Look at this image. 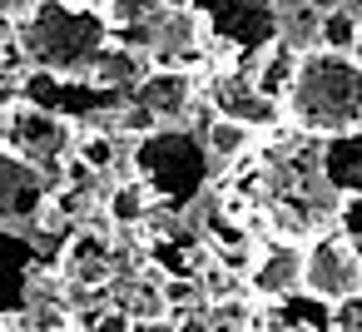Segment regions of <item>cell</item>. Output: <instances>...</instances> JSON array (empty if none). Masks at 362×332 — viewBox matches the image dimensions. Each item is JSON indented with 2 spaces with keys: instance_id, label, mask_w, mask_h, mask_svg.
<instances>
[{
  "instance_id": "1",
  "label": "cell",
  "mask_w": 362,
  "mask_h": 332,
  "mask_svg": "<svg viewBox=\"0 0 362 332\" xmlns=\"http://www.w3.org/2000/svg\"><path fill=\"white\" fill-rule=\"evenodd\" d=\"M288 119L303 134H347L362 124V65L342 50H303L283 90Z\"/></svg>"
},
{
  "instance_id": "2",
  "label": "cell",
  "mask_w": 362,
  "mask_h": 332,
  "mask_svg": "<svg viewBox=\"0 0 362 332\" xmlns=\"http://www.w3.org/2000/svg\"><path fill=\"white\" fill-rule=\"evenodd\" d=\"M16 40H21V55L35 70L85 75L90 60L110 45V25L90 6H70V0H30V6L16 16Z\"/></svg>"
},
{
  "instance_id": "3",
  "label": "cell",
  "mask_w": 362,
  "mask_h": 332,
  "mask_svg": "<svg viewBox=\"0 0 362 332\" xmlns=\"http://www.w3.org/2000/svg\"><path fill=\"white\" fill-rule=\"evenodd\" d=\"M144 194H154L159 203H189L204 179H209V154L194 134L174 129V124H154L149 134H139L134 154H129Z\"/></svg>"
},
{
  "instance_id": "4",
  "label": "cell",
  "mask_w": 362,
  "mask_h": 332,
  "mask_svg": "<svg viewBox=\"0 0 362 332\" xmlns=\"http://www.w3.org/2000/svg\"><path fill=\"white\" fill-rule=\"evenodd\" d=\"M6 149L21 154L25 164H35V169L50 179V174L70 159L75 139H70V124H65L60 114H50V109H40V105H16V109L6 114Z\"/></svg>"
},
{
  "instance_id": "5",
  "label": "cell",
  "mask_w": 362,
  "mask_h": 332,
  "mask_svg": "<svg viewBox=\"0 0 362 332\" xmlns=\"http://www.w3.org/2000/svg\"><path fill=\"white\" fill-rule=\"evenodd\" d=\"M303 292L317 302H352L362 297V258L347 238H313L303 248Z\"/></svg>"
},
{
  "instance_id": "6",
  "label": "cell",
  "mask_w": 362,
  "mask_h": 332,
  "mask_svg": "<svg viewBox=\"0 0 362 332\" xmlns=\"http://www.w3.org/2000/svg\"><path fill=\"white\" fill-rule=\"evenodd\" d=\"M209 40L228 45V50H263L278 35V11L273 0H209V16H204Z\"/></svg>"
},
{
  "instance_id": "7",
  "label": "cell",
  "mask_w": 362,
  "mask_h": 332,
  "mask_svg": "<svg viewBox=\"0 0 362 332\" xmlns=\"http://www.w3.org/2000/svg\"><path fill=\"white\" fill-rule=\"evenodd\" d=\"M45 194H50V179L0 144V228H21V223L40 218Z\"/></svg>"
},
{
  "instance_id": "8",
  "label": "cell",
  "mask_w": 362,
  "mask_h": 332,
  "mask_svg": "<svg viewBox=\"0 0 362 332\" xmlns=\"http://www.w3.org/2000/svg\"><path fill=\"white\" fill-rule=\"evenodd\" d=\"M129 105H139L154 124H179L194 105V80L174 65H159V70H144L129 90Z\"/></svg>"
},
{
  "instance_id": "9",
  "label": "cell",
  "mask_w": 362,
  "mask_h": 332,
  "mask_svg": "<svg viewBox=\"0 0 362 332\" xmlns=\"http://www.w3.org/2000/svg\"><path fill=\"white\" fill-rule=\"evenodd\" d=\"M35 273H40L35 243L21 228H0V317H11L30 302Z\"/></svg>"
},
{
  "instance_id": "10",
  "label": "cell",
  "mask_w": 362,
  "mask_h": 332,
  "mask_svg": "<svg viewBox=\"0 0 362 332\" xmlns=\"http://www.w3.org/2000/svg\"><path fill=\"white\" fill-rule=\"evenodd\" d=\"M209 100H214V114L223 119H238L248 129H263V124H278V100H268L248 70H233V75H214L209 85Z\"/></svg>"
},
{
  "instance_id": "11",
  "label": "cell",
  "mask_w": 362,
  "mask_h": 332,
  "mask_svg": "<svg viewBox=\"0 0 362 332\" xmlns=\"http://www.w3.org/2000/svg\"><path fill=\"white\" fill-rule=\"evenodd\" d=\"M248 287L258 297H293L303 287V248L293 243H273L253 258V273H248Z\"/></svg>"
},
{
  "instance_id": "12",
  "label": "cell",
  "mask_w": 362,
  "mask_h": 332,
  "mask_svg": "<svg viewBox=\"0 0 362 332\" xmlns=\"http://www.w3.org/2000/svg\"><path fill=\"white\" fill-rule=\"evenodd\" d=\"M60 268H65V283L75 287H105L115 278V248L105 233H75Z\"/></svg>"
},
{
  "instance_id": "13",
  "label": "cell",
  "mask_w": 362,
  "mask_h": 332,
  "mask_svg": "<svg viewBox=\"0 0 362 332\" xmlns=\"http://www.w3.org/2000/svg\"><path fill=\"white\" fill-rule=\"evenodd\" d=\"M322 179H327V189H337V194H362V134H357V129L327 134Z\"/></svg>"
},
{
  "instance_id": "14",
  "label": "cell",
  "mask_w": 362,
  "mask_h": 332,
  "mask_svg": "<svg viewBox=\"0 0 362 332\" xmlns=\"http://www.w3.org/2000/svg\"><path fill=\"white\" fill-rule=\"evenodd\" d=\"M293 65H298V50H288L278 35L263 45V60L253 65V85L268 95V100H283V90H288V80H293Z\"/></svg>"
},
{
  "instance_id": "15",
  "label": "cell",
  "mask_w": 362,
  "mask_h": 332,
  "mask_svg": "<svg viewBox=\"0 0 362 332\" xmlns=\"http://www.w3.org/2000/svg\"><path fill=\"white\" fill-rule=\"evenodd\" d=\"M204 139H209V144H204V154H209V159H233V154H243V149H248L253 129H248V124H238V119L214 114V124H209V134H204Z\"/></svg>"
},
{
  "instance_id": "16",
  "label": "cell",
  "mask_w": 362,
  "mask_h": 332,
  "mask_svg": "<svg viewBox=\"0 0 362 332\" xmlns=\"http://www.w3.org/2000/svg\"><path fill=\"white\" fill-rule=\"evenodd\" d=\"M357 30H362V25H357L342 6H332V11H322V20H317V45H322V50H342V55H352Z\"/></svg>"
},
{
  "instance_id": "17",
  "label": "cell",
  "mask_w": 362,
  "mask_h": 332,
  "mask_svg": "<svg viewBox=\"0 0 362 332\" xmlns=\"http://www.w3.org/2000/svg\"><path fill=\"white\" fill-rule=\"evenodd\" d=\"M317 20H322V16L303 0V6L283 20V35H278V40H283L288 50H298V55H303V50H313V45H317Z\"/></svg>"
},
{
  "instance_id": "18",
  "label": "cell",
  "mask_w": 362,
  "mask_h": 332,
  "mask_svg": "<svg viewBox=\"0 0 362 332\" xmlns=\"http://www.w3.org/2000/svg\"><path fill=\"white\" fill-rule=\"evenodd\" d=\"M119 307H124L129 322H139V317H164V312H169V297H164V287H154V283H134Z\"/></svg>"
},
{
  "instance_id": "19",
  "label": "cell",
  "mask_w": 362,
  "mask_h": 332,
  "mask_svg": "<svg viewBox=\"0 0 362 332\" xmlns=\"http://www.w3.org/2000/svg\"><path fill=\"white\" fill-rule=\"evenodd\" d=\"M144 198H149L144 184H124V189H115V194H110V213H115V223H124V228L139 223V218H144Z\"/></svg>"
},
{
  "instance_id": "20",
  "label": "cell",
  "mask_w": 362,
  "mask_h": 332,
  "mask_svg": "<svg viewBox=\"0 0 362 332\" xmlns=\"http://www.w3.org/2000/svg\"><path fill=\"white\" fill-rule=\"evenodd\" d=\"M337 223H342V238H347L352 248H362V194H342Z\"/></svg>"
},
{
  "instance_id": "21",
  "label": "cell",
  "mask_w": 362,
  "mask_h": 332,
  "mask_svg": "<svg viewBox=\"0 0 362 332\" xmlns=\"http://www.w3.org/2000/svg\"><path fill=\"white\" fill-rule=\"evenodd\" d=\"M110 159H115V144H110L105 134H90V139L80 144V164H85V169H105Z\"/></svg>"
},
{
  "instance_id": "22",
  "label": "cell",
  "mask_w": 362,
  "mask_h": 332,
  "mask_svg": "<svg viewBox=\"0 0 362 332\" xmlns=\"http://www.w3.org/2000/svg\"><path fill=\"white\" fill-rule=\"evenodd\" d=\"M129 332H179V322L164 312V317H139V322H129Z\"/></svg>"
},
{
  "instance_id": "23",
  "label": "cell",
  "mask_w": 362,
  "mask_h": 332,
  "mask_svg": "<svg viewBox=\"0 0 362 332\" xmlns=\"http://www.w3.org/2000/svg\"><path fill=\"white\" fill-rule=\"evenodd\" d=\"M179 332H209V317H204V312H189V317L179 322Z\"/></svg>"
},
{
  "instance_id": "24",
  "label": "cell",
  "mask_w": 362,
  "mask_h": 332,
  "mask_svg": "<svg viewBox=\"0 0 362 332\" xmlns=\"http://www.w3.org/2000/svg\"><path fill=\"white\" fill-rule=\"evenodd\" d=\"M25 6H30V0H0V20H16Z\"/></svg>"
},
{
  "instance_id": "25",
  "label": "cell",
  "mask_w": 362,
  "mask_h": 332,
  "mask_svg": "<svg viewBox=\"0 0 362 332\" xmlns=\"http://www.w3.org/2000/svg\"><path fill=\"white\" fill-rule=\"evenodd\" d=\"M337 6H342V11H347V16H352V20L362 25V0H337Z\"/></svg>"
},
{
  "instance_id": "26",
  "label": "cell",
  "mask_w": 362,
  "mask_h": 332,
  "mask_svg": "<svg viewBox=\"0 0 362 332\" xmlns=\"http://www.w3.org/2000/svg\"><path fill=\"white\" fill-rule=\"evenodd\" d=\"M308 6H313V11L322 16V11H332V6H337V0H308Z\"/></svg>"
},
{
  "instance_id": "27",
  "label": "cell",
  "mask_w": 362,
  "mask_h": 332,
  "mask_svg": "<svg viewBox=\"0 0 362 332\" xmlns=\"http://www.w3.org/2000/svg\"><path fill=\"white\" fill-rule=\"evenodd\" d=\"M352 60L362 65V30H357V40H352Z\"/></svg>"
},
{
  "instance_id": "28",
  "label": "cell",
  "mask_w": 362,
  "mask_h": 332,
  "mask_svg": "<svg viewBox=\"0 0 362 332\" xmlns=\"http://www.w3.org/2000/svg\"><path fill=\"white\" fill-rule=\"evenodd\" d=\"M0 70H6V30H0Z\"/></svg>"
}]
</instances>
